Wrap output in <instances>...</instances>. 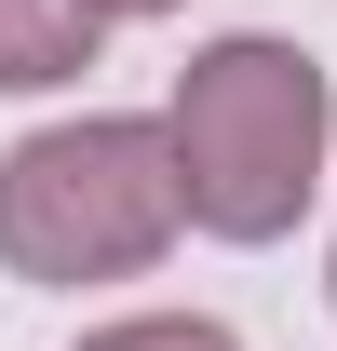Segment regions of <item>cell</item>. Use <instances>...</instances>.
Returning <instances> with one entry per match:
<instances>
[{"label":"cell","mask_w":337,"mask_h":351,"mask_svg":"<svg viewBox=\"0 0 337 351\" xmlns=\"http://www.w3.org/2000/svg\"><path fill=\"white\" fill-rule=\"evenodd\" d=\"M189 203H175V149L162 122H41L0 149V270L14 284H135L162 257Z\"/></svg>","instance_id":"2"},{"label":"cell","mask_w":337,"mask_h":351,"mask_svg":"<svg viewBox=\"0 0 337 351\" xmlns=\"http://www.w3.org/2000/svg\"><path fill=\"white\" fill-rule=\"evenodd\" d=\"M324 135H337V82L310 68L297 41L243 27L175 68V108H162V149H175V203L189 230L216 243H284L324 189Z\"/></svg>","instance_id":"1"},{"label":"cell","mask_w":337,"mask_h":351,"mask_svg":"<svg viewBox=\"0 0 337 351\" xmlns=\"http://www.w3.org/2000/svg\"><path fill=\"white\" fill-rule=\"evenodd\" d=\"M95 68V14L82 0H0V95H54Z\"/></svg>","instance_id":"3"},{"label":"cell","mask_w":337,"mask_h":351,"mask_svg":"<svg viewBox=\"0 0 337 351\" xmlns=\"http://www.w3.org/2000/svg\"><path fill=\"white\" fill-rule=\"evenodd\" d=\"M82 14H95V27H122V14H175V0H82Z\"/></svg>","instance_id":"5"},{"label":"cell","mask_w":337,"mask_h":351,"mask_svg":"<svg viewBox=\"0 0 337 351\" xmlns=\"http://www.w3.org/2000/svg\"><path fill=\"white\" fill-rule=\"evenodd\" d=\"M82 351H243V338L203 324V311H135V324H95Z\"/></svg>","instance_id":"4"}]
</instances>
